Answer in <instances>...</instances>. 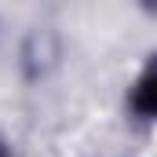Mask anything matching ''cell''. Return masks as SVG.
<instances>
[{
  "instance_id": "cell-1",
  "label": "cell",
  "mask_w": 157,
  "mask_h": 157,
  "mask_svg": "<svg viewBox=\"0 0 157 157\" xmlns=\"http://www.w3.org/2000/svg\"><path fill=\"white\" fill-rule=\"evenodd\" d=\"M132 110L139 117L157 121V62L135 80V88H132Z\"/></svg>"
},
{
  "instance_id": "cell-2",
  "label": "cell",
  "mask_w": 157,
  "mask_h": 157,
  "mask_svg": "<svg viewBox=\"0 0 157 157\" xmlns=\"http://www.w3.org/2000/svg\"><path fill=\"white\" fill-rule=\"evenodd\" d=\"M0 157H4V154H0Z\"/></svg>"
}]
</instances>
